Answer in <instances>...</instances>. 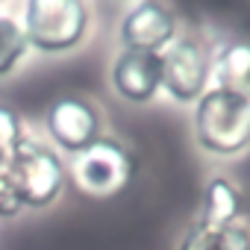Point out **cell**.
<instances>
[{
    "instance_id": "obj_7",
    "label": "cell",
    "mask_w": 250,
    "mask_h": 250,
    "mask_svg": "<svg viewBox=\"0 0 250 250\" xmlns=\"http://www.w3.org/2000/svg\"><path fill=\"white\" fill-rule=\"evenodd\" d=\"M118 39H121L124 50L156 56L177 39V18L162 3H136L124 15Z\"/></svg>"
},
{
    "instance_id": "obj_10",
    "label": "cell",
    "mask_w": 250,
    "mask_h": 250,
    "mask_svg": "<svg viewBox=\"0 0 250 250\" xmlns=\"http://www.w3.org/2000/svg\"><path fill=\"white\" fill-rule=\"evenodd\" d=\"M180 250H250V232L241 224L194 221L183 235Z\"/></svg>"
},
{
    "instance_id": "obj_13",
    "label": "cell",
    "mask_w": 250,
    "mask_h": 250,
    "mask_svg": "<svg viewBox=\"0 0 250 250\" xmlns=\"http://www.w3.org/2000/svg\"><path fill=\"white\" fill-rule=\"evenodd\" d=\"M24 142V127H21V118L9 109V106H0V168H6L15 147Z\"/></svg>"
},
{
    "instance_id": "obj_12",
    "label": "cell",
    "mask_w": 250,
    "mask_h": 250,
    "mask_svg": "<svg viewBox=\"0 0 250 250\" xmlns=\"http://www.w3.org/2000/svg\"><path fill=\"white\" fill-rule=\"evenodd\" d=\"M30 42L24 36L21 21L9 18V15H0V77H6L18 68V62L27 56Z\"/></svg>"
},
{
    "instance_id": "obj_4",
    "label": "cell",
    "mask_w": 250,
    "mask_h": 250,
    "mask_svg": "<svg viewBox=\"0 0 250 250\" xmlns=\"http://www.w3.org/2000/svg\"><path fill=\"white\" fill-rule=\"evenodd\" d=\"M133 177H136V156L118 139L100 136L88 150L74 156V183L94 197H106L127 188Z\"/></svg>"
},
{
    "instance_id": "obj_14",
    "label": "cell",
    "mask_w": 250,
    "mask_h": 250,
    "mask_svg": "<svg viewBox=\"0 0 250 250\" xmlns=\"http://www.w3.org/2000/svg\"><path fill=\"white\" fill-rule=\"evenodd\" d=\"M24 212V203L6 174V168H0V218H18Z\"/></svg>"
},
{
    "instance_id": "obj_8",
    "label": "cell",
    "mask_w": 250,
    "mask_h": 250,
    "mask_svg": "<svg viewBox=\"0 0 250 250\" xmlns=\"http://www.w3.org/2000/svg\"><path fill=\"white\" fill-rule=\"evenodd\" d=\"M112 85L127 103H150L159 91V62L153 53L121 50L112 62Z\"/></svg>"
},
{
    "instance_id": "obj_9",
    "label": "cell",
    "mask_w": 250,
    "mask_h": 250,
    "mask_svg": "<svg viewBox=\"0 0 250 250\" xmlns=\"http://www.w3.org/2000/svg\"><path fill=\"white\" fill-rule=\"evenodd\" d=\"M209 80H215L221 91L250 97V42L224 44L215 62H209Z\"/></svg>"
},
{
    "instance_id": "obj_6",
    "label": "cell",
    "mask_w": 250,
    "mask_h": 250,
    "mask_svg": "<svg viewBox=\"0 0 250 250\" xmlns=\"http://www.w3.org/2000/svg\"><path fill=\"white\" fill-rule=\"evenodd\" d=\"M44 127L56 147L77 156L100 139V112L94 103L68 94L50 103L44 115Z\"/></svg>"
},
{
    "instance_id": "obj_11",
    "label": "cell",
    "mask_w": 250,
    "mask_h": 250,
    "mask_svg": "<svg viewBox=\"0 0 250 250\" xmlns=\"http://www.w3.org/2000/svg\"><path fill=\"white\" fill-rule=\"evenodd\" d=\"M241 215V194L227 177H212L203 191V224H238Z\"/></svg>"
},
{
    "instance_id": "obj_3",
    "label": "cell",
    "mask_w": 250,
    "mask_h": 250,
    "mask_svg": "<svg viewBox=\"0 0 250 250\" xmlns=\"http://www.w3.org/2000/svg\"><path fill=\"white\" fill-rule=\"evenodd\" d=\"M6 174L24 203V209H44L50 206L65 186V168L59 162V156L44 147L36 139H27L15 147Z\"/></svg>"
},
{
    "instance_id": "obj_5",
    "label": "cell",
    "mask_w": 250,
    "mask_h": 250,
    "mask_svg": "<svg viewBox=\"0 0 250 250\" xmlns=\"http://www.w3.org/2000/svg\"><path fill=\"white\" fill-rule=\"evenodd\" d=\"M156 62L159 88L177 103H197L209 91V56L191 36L174 39L162 53H156Z\"/></svg>"
},
{
    "instance_id": "obj_2",
    "label": "cell",
    "mask_w": 250,
    "mask_h": 250,
    "mask_svg": "<svg viewBox=\"0 0 250 250\" xmlns=\"http://www.w3.org/2000/svg\"><path fill=\"white\" fill-rule=\"evenodd\" d=\"M21 27L30 47L42 53H68L88 30V6L80 0H30Z\"/></svg>"
},
{
    "instance_id": "obj_1",
    "label": "cell",
    "mask_w": 250,
    "mask_h": 250,
    "mask_svg": "<svg viewBox=\"0 0 250 250\" xmlns=\"http://www.w3.org/2000/svg\"><path fill=\"white\" fill-rule=\"evenodd\" d=\"M194 139L212 156H235L250 147V97L209 88L194 103Z\"/></svg>"
}]
</instances>
